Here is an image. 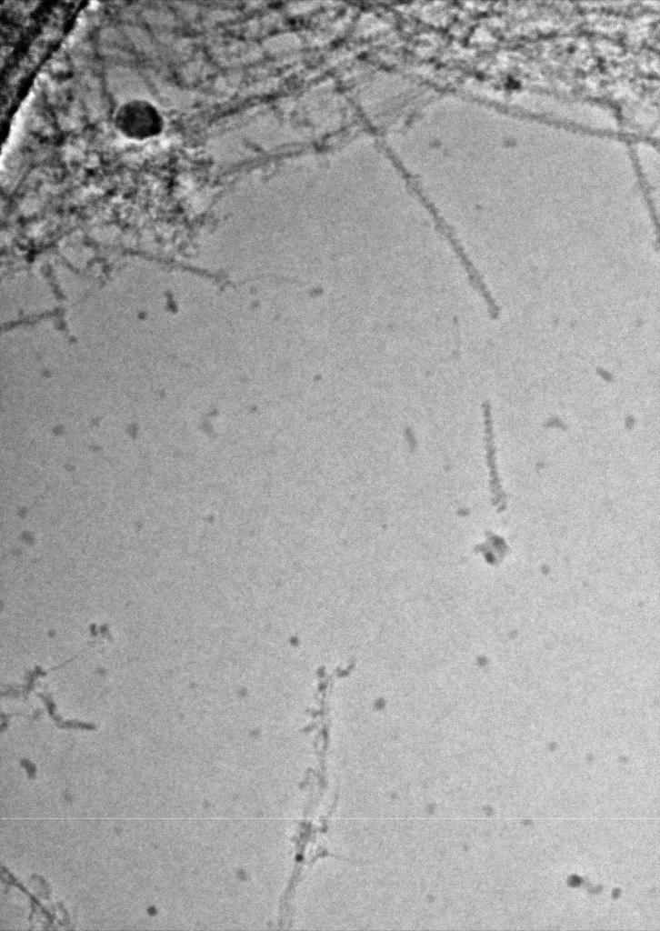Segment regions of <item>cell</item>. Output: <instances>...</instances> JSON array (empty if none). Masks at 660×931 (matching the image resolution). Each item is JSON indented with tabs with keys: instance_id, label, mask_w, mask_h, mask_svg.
Here are the masks:
<instances>
[{
	"instance_id": "cell-1",
	"label": "cell",
	"mask_w": 660,
	"mask_h": 931,
	"mask_svg": "<svg viewBox=\"0 0 660 931\" xmlns=\"http://www.w3.org/2000/svg\"><path fill=\"white\" fill-rule=\"evenodd\" d=\"M114 123L121 135L135 141L156 136L164 126L163 117L157 108L149 101L138 98L121 104L115 110Z\"/></svg>"
}]
</instances>
